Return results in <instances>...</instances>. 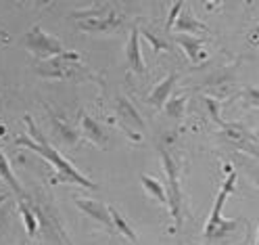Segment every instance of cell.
I'll use <instances>...</instances> for the list:
<instances>
[{
  "label": "cell",
  "mask_w": 259,
  "mask_h": 245,
  "mask_svg": "<svg viewBox=\"0 0 259 245\" xmlns=\"http://www.w3.org/2000/svg\"><path fill=\"white\" fill-rule=\"evenodd\" d=\"M25 124H27V132L29 134H19L15 138L19 147H25V149H31L34 153L42 155L51 166L55 168V176H53V185H61V183H71V185H79L84 189H90V191H99V185L92 183L90 178H86L82 172H79L71 161L65 159L55 147L46 141V136L38 130V126L34 124L29 116H25Z\"/></svg>",
  "instance_id": "obj_1"
},
{
  "label": "cell",
  "mask_w": 259,
  "mask_h": 245,
  "mask_svg": "<svg viewBox=\"0 0 259 245\" xmlns=\"http://www.w3.org/2000/svg\"><path fill=\"white\" fill-rule=\"evenodd\" d=\"M234 183H236V172H230L228 178L222 183L220 191H218V197L213 201V207H211V214H209V220L203 228V235L205 239L209 241H215V239H224V237H228L230 233H236L238 231V226L242 224V220L238 218H232L228 220L224 216V205L226 201H228L230 197V193L234 191Z\"/></svg>",
  "instance_id": "obj_2"
},
{
  "label": "cell",
  "mask_w": 259,
  "mask_h": 245,
  "mask_svg": "<svg viewBox=\"0 0 259 245\" xmlns=\"http://www.w3.org/2000/svg\"><path fill=\"white\" fill-rule=\"evenodd\" d=\"M21 44L27 53H31L38 61H48V59H57V57H67L71 55L73 51H67L63 46V42L40 27V25H31L23 38H21Z\"/></svg>",
  "instance_id": "obj_3"
},
{
  "label": "cell",
  "mask_w": 259,
  "mask_h": 245,
  "mask_svg": "<svg viewBox=\"0 0 259 245\" xmlns=\"http://www.w3.org/2000/svg\"><path fill=\"white\" fill-rule=\"evenodd\" d=\"M159 157H161V166L165 170V193H167V207L171 212V218L176 222V226H182V187H180V170H178L176 159L167 153V149L161 147L159 149Z\"/></svg>",
  "instance_id": "obj_4"
},
{
  "label": "cell",
  "mask_w": 259,
  "mask_h": 245,
  "mask_svg": "<svg viewBox=\"0 0 259 245\" xmlns=\"http://www.w3.org/2000/svg\"><path fill=\"white\" fill-rule=\"evenodd\" d=\"M115 109H117V120L121 124V128L125 130V132L132 136V138H142L140 132H144L147 130V124H144L142 116L138 113V109L130 103L125 96H117L115 99Z\"/></svg>",
  "instance_id": "obj_5"
},
{
  "label": "cell",
  "mask_w": 259,
  "mask_h": 245,
  "mask_svg": "<svg viewBox=\"0 0 259 245\" xmlns=\"http://www.w3.org/2000/svg\"><path fill=\"white\" fill-rule=\"evenodd\" d=\"M71 61H79V55L71 53L67 57H57V59L42 61L36 67V74L40 78H46V80H67V78L75 76L73 69L77 67V65L71 63Z\"/></svg>",
  "instance_id": "obj_6"
},
{
  "label": "cell",
  "mask_w": 259,
  "mask_h": 245,
  "mask_svg": "<svg viewBox=\"0 0 259 245\" xmlns=\"http://www.w3.org/2000/svg\"><path fill=\"white\" fill-rule=\"evenodd\" d=\"M125 19L121 17L119 13L111 11L103 17H92V19H79L77 21V27L82 31H96V34H113L117 31L119 27H123Z\"/></svg>",
  "instance_id": "obj_7"
},
{
  "label": "cell",
  "mask_w": 259,
  "mask_h": 245,
  "mask_svg": "<svg viewBox=\"0 0 259 245\" xmlns=\"http://www.w3.org/2000/svg\"><path fill=\"white\" fill-rule=\"evenodd\" d=\"M75 205L84 212V214L92 220H96L99 224H103L107 231L111 233H115V226H113V218H111V209L109 205L101 203V201H94V199H75Z\"/></svg>",
  "instance_id": "obj_8"
},
{
  "label": "cell",
  "mask_w": 259,
  "mask_h": 245,
  "mask_svg": "<svg viewBox=\"0 0 259 245\" xmlns=\"http://www.w3.org/2000/svg\"><path fill=\"white\" fill-rule=\"evenodd\" d=\"M140 29L138 27H132L130 31V38H127V44H125V61L130 65V69L144 76L147 74V65H144V59H142V51H140Z\"/></svg>",
  "instance_id": "obj_9"
},
{
  "label": "cell",
  "mask_w": 259,
  "mask_h": 245,
  "mask_svg": "<svg viewBox=\"0 0 259 245\" xmlns=\"http://www.w3.org/2000/svg\"><path fill=\"white\" fill-rule=\"evenodd\" d=\"M48 118H51L53 132L61 145H65V147H77L79 145V132L73 126H69L67 122H63L51 107H48Z\"/></svg>",
  "instance_id": "obj_10"
},
{
  "label": "cell",
  "mask_w": 259,
  "mask_h": 245,
  "mask_svg": "<svg viewBox=\"0 0 259 245\" xmlns=\"http://www.w3.org/2000/svg\"><path fill=\"white\" fill-rule=\"evenodd\" d=\"M79 122H82V132H84V136H86L94 147H99V149H105V147L109 145V134H107L105 126L99 124L94 118L86 116V113H82Z\"/></svg>",
  "instance_id": "obj_11"
},
{
  "label": "cell",
  "mask_w": 259,
  "mask_h": 245,
  "mask_svg": "<svg viewBox=\"0 0 259 245\" xmlns=\"http://www.w3.org/2000/svg\"><path fill=\"white\" fill-rule=\"evenodd\" d=\"M176 82H178V72H169L163 80H161V84L155 86V90L147 96V103L153 105L155 109H163L165 103L169 101V92L176 86Z\"/></svg>",
  "instance_id": "obj_12"
},
{
  "label": "cell",
  "mask_w": 259,
  "mask_h": 245,
  "mask_svg": "<svg viewBox=\"0 0 259 245\" xmlns=\"http://www.w3.org/2000/svg\"><path fill=\"white\" fill-rule=\"evenodd\" d=\"M174 40L184 48L192 65H199L203 59V38L201 36H190V34H174Z\"/></svg>",
  "instance_id": "obj_13"
},
{
  "label": "cell",
  "mask_w": 259,
  "mask_h": 245,
  "mask_svg": "<svg viewBox=\"0 0 259 245\" xmlns=\"http://www.w3.org/2000/svg\"><path fill=\"white\" fill-rule=\"evenodd\" d=\"M232 161L238 166V170H242L249 176L251 183H255L259 187V159L245 155V153H232Z\"/></svg>",
  "instance_id": "obj_14"
},
{
  "label": "cell",
  "mask_w": 259,
  "mask_h": 245,
  "mask_svg": "<svg viewBox=\"0 0 259 245\" xmlns=\"http://www.w3.org/2000/svg\"><path fill=\"white\" fill-rule=\"evenodd\" d=\"M0 178L7 183V187L17 195V197H23V189H21V185H19V181H17V176L13 174V168H11V161H9V157L0 151Z\"/></svg>",
  "instance_id": "obj_15"
},
{
  "label": "cell",
  "mask_w": 259,
  "mask_h": 245,
  "mask_svg": "<svg viewBox=\"0 0 259 245\" xmlns=\"http://www.w3.org/2000/svg\"><path fill=\"white\" fill-rule=\"evenodd\" d=\"M176 27H178V31H180V34H190V36H194V34H199V31H205V29H207L201 21L194 19V15L190 13V9H188L186 13H182L180 17H178Z\"/></svg>",
  "instance_id": "obj_16"
},
{
  "label": "cell",
  "mask_w": 259,
  "mask_h": 245,
  "mask_svg": "<svg viewBox=\"0 0 259 245\" xmlns=\"http://www.w3.org/2000/svg\"><path fill=\"white\" fill-rule=\"evenodd\" d=\"M140 181H142V187L147 191L151 197H155L159 203H165L167 205V193H165V187L161 185L157 178L149 176V174H140Z\"/></svg>",
  "instance_id": "obj_17"
},
{
  "label": "cell",
  "mask_w": 259,
  "mask_h": 245,
  "mask_svg": "<svg viewBox=\"0 0 259 245\" xmlns=\"http://www.w3.org/2000/svg\"><path fill=\"white\" fill-rule=\"evenodd\" d=\"M109 209H111V218H113V226H115V231L121 233L130 243H138V237H136V233H134V228L127 224V220L119 214L115 207H111V205H109Z\"/></svg>",
  "instance_id": "obj_18"
},
{
  "label": "cell",
  "mask_w": 259,
  "mask_h": 245,
  "mask_svg": "<svg viewBox=\"0 0 259 245\" xmlns=\"http://www.w3.org/2000/svg\"><path fill=\"white\" fill-rule=\"evenodd\" d=\"M19 212H21V216H23V222H25V228H27V235L34 239L38 235V220L34 216V212L29 209V205L25 201H19Z\"/></svg>",
  "instance_id": "obj_19"
},
{
  "label": "cell",
  "mask_w": 259,
  "mask_h": 245,
  "mask_svg": "<svg viewBox=\"0 0 259 245\" xmlns=\"http://www.w3.org/2000/svg\"><path fill=\"white\" fill-rule=\"evenodd\" d=\"M184 107H186V96L180 94V96H176V99H169L163 107V111L167 113L169 118H176V120H180L184 116Z\"/></svg>",
  "instance_id": "obj_20"
},
{
  "label": "cell",
  "mask_w": 259,
  "mask_h": 245,
  "mask_svg": "<svg viewBox=\"0 0 259 245\" xmlns=\"http://www.w3.org/2000/svg\"><path fill=\"white\" fill-rule=\"evenodd\" d=\"M140 31L144 34V38H147V40L155 46V51H167V48H169L165 40H161L159 36H153V31H149V29H140Z\"/></svg>",
  "instance_id": "obj_21"
},
{
  "label": "cell",
  "mask_w": 259,
  "mask_h": 245,
  "mask_svg": "<svg viewBox=\"0 0 259 245\" xmlns=\"http://www.w3.org/2000/svg\"><path fill=\"white\" fill-rule=\"evenodd\" d=\"M186 9V3H174V9L169 11V17H167V23H165V31H171V25L176 23L178 15Z\"/></svg>",
  "instance_id": "obj_22"
},
{
  "label": "cell",
  "mask_w": 259,
  "mask_h": 245,
  "mask_svg": "<svg viewBox=\"0 0 259 245\" xmlns=\"http://www.w3.org/2000/svg\"><path fill=\"white\" fill-rule=\"evenodd\" d=\"M242 96H245V101H247L249 105H253V107L259 109V88H255V86H247L245 92H242Z\"/></svg>",
  "instance_id": "obj_23"
},
{
  "label": "cell",
  "mask_w": 259,
  "mask_h": 245,
  "mask_svg": "<svg viewBox=\"0 0 259 245\" xmlns=\"http://www.w3.org/2000/svg\"><path fill=\"white\" fill-rule=\"evenodd\" d=\"M249 44H251V46H255V48H259V23H257V27L251 31V36H249Z\"/></svg>",
  "instance_id": "obj_24"
},
{
  "label": "cell",
  "mask_w": 259,
  "mask_h": 245,
  "mask_svg": "<svg viewBox=\"0 0 259 245\" xmlns=\"http://www.w3.org/2000/svg\"><path fill=\"white\" fill-rule=\"evenodd\" d=\"M255 245H259V228H257V241H255Z\"/></svg>",
  "instance_id": "obj_25"
},
{
  "label": "cell",
  "mask_w": 259,
  "mask_h": 245,
  "mask_svg": "<svg viewBox=\"0 0 259 245\" xmlns=\"http://www.w3.org/2000/svg\"><path fill=\"white\" fill-rule=\"evenodd\" d=\"M255 136H259V126H257V130H255Z\"/></svg>",
  "instance_id": "obj_26"
}]
</instances>
